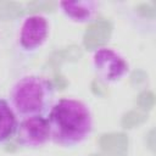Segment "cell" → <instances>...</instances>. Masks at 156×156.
<instances>
[{
  "label": "cell",
  "instance_id": "5",
  "mask_svg": "<svg viewBox=\"0 0 156 156\" xmlns=\"http://www.w3.org/2000/svg\"><path fill=\"white\" fill-rule=\"evenodd\" d=\"M15 138L20 146L38 149L51 140L48 116H32L20 118L15 129Z\"/></svg>",
  "mask_w": 156,
  "mask_h": 156
},
{
  "label": "cell",
  "instance_id": "2",
  "mask_svg": "<svg viewBox=\"0 0 156 156\" xmlns=\"http://www.w3.org/2000/svg\"><path fill=\"white\" fill-rule=\"evenodd\" d=\"M55 88L52 83L38 74L18 78L9 91V104L16 117L48 116L54 105Z\"/></svg>",
  "mask_w": 156,
  "mask_h": 156
},
{
  "label": "cell",
  "instance_id": "7",
  "mask_svg": "<svg viewBox=\"0 0 156 156\" xmlns=\"http://www.w3.org/2000/svg\"><path fill=\"white\" fill-rule=\"evenodd\" d=\"M16 124V115L9 101L0 98V145L5 144L15 134Z\"/></svg>",
  "mask_w": 156,
  "mask_h": 156
},
{
  "label": "cell",
  "instance_id": "3",
  "mask_svg": "<svg viewBox=\"0 0 156 156\" xmlns=\"http://www.w3.org/2000/svg\"><path fill=\"white\" fill-rule=\"evenodd\" d=\"M50 21L41 13H33L24 17L20 24L16 37L17 51L28 57L37 54L48 41Z\"/></svg>",
  "mask_w": 156,
  "mask_h": 156
},
{
  "label": "cell",
  "instance_id": "6",
  "mask_svg": "<svg viewBox=\"0 0 156 156\" xmlns=\"http://www.w3.org/2000/svg\"><path fill=\"white\" fill-rule=\"evenodd\" d=\"M60 11L62 15L73 23L91 22L99 11V4L93 0L84 1H60Z\"/></svg>",
  "mask_w": 156,
  "mask_h": 156
},
{
  "label": "cell",
  "instance_id": "4",
  "mask_svg": "<svg viewBox=\"0 0 156 156\" xmlns=\"http://www.w3.org/2000/svg\"><path fill=\"white\" fill-rule=\"evenodd\" d=\"M96 76L107 84L121 82L129 73V63L124 56L112 48H100L91 56Z\"/></svg>",
  "mask_w": 156,
  "mask_h": 156
},
{
  "label": "cell",
  "instance_id": "1",
  "mask_svg": "<svg viewBox=\"0 0 156 156\" xmlns=\"http://www.w3.org/2000/svg\"><path fill=\"white\" fill-rule=\"evenodd\" d=\"M51 140L62 147H74L91 134L94 121L89 106L78 99L62 98L48 113Z\"/></svg>",
  "mask_w": 156,
  "mask_h": 156
}]
</instances>
